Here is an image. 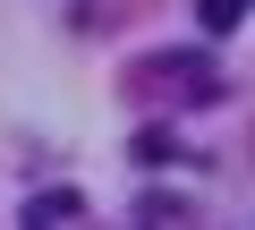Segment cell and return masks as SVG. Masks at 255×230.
Masks as SVG:
<instances>
[{"mask_svg":"<svg viewBox=\"0 0 255 230\" xmlns=\"http://www.w3.org/2000/svg\"><path fill=\"white\" fill-rule=\"evenodd\" d=\"M145 77H170L187 102H221V68L204 51H162V60H145Z\"/></svg>","mask_w":255,"mask_h":230,"instance_id":"6da1fadb","label":"cell"},{"mask_svg":"<svg viewBox=\"0 0 255 230\" xmlns=\"http://www.w3.org/2000/svg\"><path fill=\"white\" fill-rule=\"evenodd\" d=\"M128 154H136V162H145V171H162V162H179V154H187V145H179V137H170V128H162V120H153V128H136V145H128Z\"/></svg>","mask_w":255,"mask_h":230,"instance_id":"7a4b0ae2","label":"cell"},{"mask_svg":"<svg viewBox=\"0 0 255 230\" xmlns=\"http://www.w3.org/2000/svg\"><path fill=\"white\" fill-rule=\"evenodd\" d=\"M238 17H247V0H196V26L204 34H230Z\"/></svg>","mask_w":255,"mask_h":230,"instance_id":"3957f363","label":"cell"},{"mask_svg":"<svg viewBox=\"0 0 255 230\" xmlns=\"http://www.w3.org/2000/svg\"><path fill=\"white\" fill-rule=\"evenodd\" d=\"M247 9H255V0H247Z\"/></svg>","mask_w":255,"mask_h":230,"instance_id":"277c9868","label":"cell"}]
</instances>
